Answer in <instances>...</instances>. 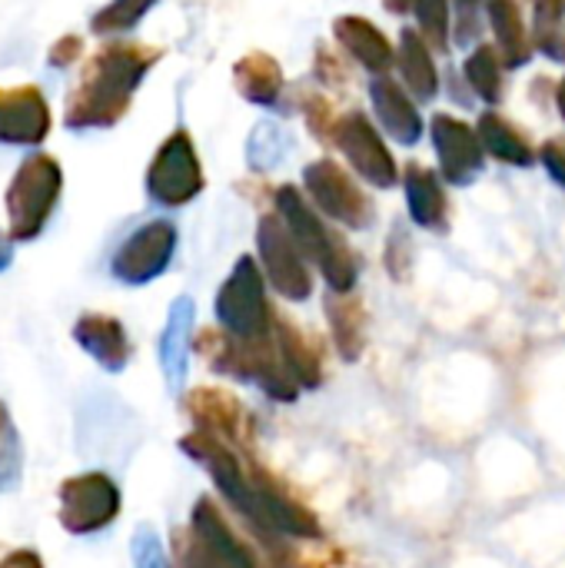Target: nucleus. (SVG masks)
Here are the masks:
<instances>
[{"mask_svg":"<svg viewBox=\"0 0 565 568\" xmlns=\"http://www.w3.org/2000/svg\"><path fill=\"white\" fill-rule=\"evenodd\" d=\"M173 253H176V226L170 220H150L117 246L110 260V273L127 286H147L170 270Z\"/></svg>","mask_w":565,"mask_h":568,"instance_id":"10","label":"nucleus"},{"mask_svg":"<svg viewBox=\"0 0 565 568\" xmlns=\"http://www.w3.org/2000/svg\"><path fill=\"white\" fill-rule=\"evenodd\" d=\"M196 353L220 376L253 383L276 403H296L300 396V386L290 376L273 333L266 339H240L226 329H203L196 336Z\"/></svg>","mask_w":565,"mask_h":568,"instance_id":"2","label":"nucleus"},{"mask_svg":"<svg viewBox=\"0 0 565 568\" xmlns=\"http://www.w3.org/2000/svg\"><path fill=\"white\" fill-rule=\"evenodd\" d=\"M430 133H433V146L440 156V176L453 186H470L486 166V150H483L480 133L450 113H436L430 123Z\"/></svg>","mask_w":565,"mask_h":568,"instance_id":"12","label":"nucleus"},{"mask_svg":"<svg viewBox=\"0 0 565 568\" xmlns=\"http://www.w3.org/2000/svg\"><path fill=\"white\" fill-rule=\"evenodd\" d=\"M80 50H83V40H80L77 33H67V37H60V40L50 47L47 63H50V67H57V70H63V67H70V63L80 57Z\"/></svg>","mask_w":565,"mask_h":568,"instance_id":"36","label":"nucleus"},{"mask_svg":"<svg viewBox=\"0 0 565 568\" xmlns=\"http://www.w3.org/2000/svg\"><path fill=\"white\" fill-rule=\"evenodd\" d=\"M303 113H306V123H310V130H313V136L320 143H333L336 140L340 116L333 113V103L326 97H306Z\"/></svg>","mask_w":565,"mask_h":568,"instance_id":"33","label":"nucleus"},{"mask_svg":"<svg viewBox=\"0 0 565 568\" xmlns=\"http://www.w3.org/2000/svg\"><path fill=\"white\" fill-rule=\"evenodd\" d=\"M480 3H483V0H456V7H460L463 13H473V10H476Z\"/></svg>","mask_w":565,"mask_h":568,"instance_id":"41","label":"nucleus"},{"mask_svg":"<svg viewBox=\"0 0 565 568\" xmlns=\"http://www.w3.org/2000/svg\"><path fill=\"white\" fill-rule=\"evenodd\" d=\"M256 250H260V270L266 283L290 303H303L313 296V270L303 256L300 243L293 240L283 216L273 210L256 226Z\"/></svg>","mask_w":565,"mask_h":568,"instance_id":"7","label":"nucleus"},{"mask_svg":"<svg viewBox=\"0 0 565 568\" xmlns=\"http://www.w3.org/2000/svg\"><path fill=\"white\" fill-rule=\"evenodd\" d=\"M160 57H163L160 47H147L133 40H110L97 47L67 93V110H63L67 126L70 130L117 126L127 116L137 87L157 67Z\"/></svg>","mask_w":565,"mask_h":568,"instance_id":"1","label":"nucleus"},{"mask_svg":"<svg viewBox=\"0 0 565 568\" xmlns=\"http://www.w3.org/2000/svg\"><path fill=\"white\" fill-rule=\"evenodd\" d=\"M370 100H373V113H376V123L403 146H416L423 140V116H420V106L413 100V93L396 83L390 73L386 77H373L370 80Z\"/></svg>","mask_w":565,"mask_h":568,"instance_id":"16","label":"nucleus"},{"mask_svg":"<svg viewBox=\"0 0 565 568\" xmlns=\"http://www.w3.org/2000/svg\"><path fill=\"white\" fill-rule=\"evenodd\" d=\"M316 73H320V80H326V83H343L346 80V67H343V60H336V53L330 50V47H316Z\"/></svg>","mask_w":565,"mask_h":568,"instance_id":"37","label":"nucleus"},{"mask_svg":"<svg viewBox=\"0 0 565 568\" xmlns=\"http://www.w3.org/2000/svg\"><path fill=\"white\" fill-rule=\"evenodd\" d=\"M539 160H543V166L549 170V176L565 190V136L546 140L543 150H539Z\"/></svg>","mask_w":565,"mask_h":568,"instance_id":"35","label":"nucleus"},{"mask_svg":"<svg viewBox=\"0 0 565 568\" xmlns=\"http://www.w3.org/2000/svg\"><path fill=\"white\" fill-rule=\"evenodd\" d=\"M153 3H157V0H110L103 10L93 13L90 30L100 33V37H107V33H123V30L137 27V23L147 17V10H150Z\"/></svg>","mask_w":565,"mask_h":568,"instance_id":"30","label":"nucleus"},{"mask_svg":"<svg viewBox=\"0 0 565 568\" xmlns=\"http://www.w3.org/2000/svg\"><path fill=\"white\" fill-rule=\"evenodd\" d=\"M77 346L107 373H123L133 356V343L117 316L107 313H80L73 323Z\"/></svg>","mask_w":565,"mask_h":568,"instance_id":"17","label":"nucleus"},{"mask_svg":"<svg viewBox=\"0 0 565 568\" xmlns=\"http://www.w3.org/2000/svg\"><path fill=\"white\" fill-rule=\"evenodd\" d=\"M303 186L306 200L333 223L350 226V230H366L376 220V206L366 196V190L330 156L310 163L303 170Z\"/></svg>","mask_w":565,"mask_h":568,"instance_id":"8","label":"nucleus"},{"mask_svg":"<svg viewBox=\"0 0 565 568\" xmlns=\"http://www.w3.org/2000/svg\"><path fill=\"white\" fill-rule=\"evenodd\" d=\"M173 556H176V568H230L190 532V526L173 532Z\"/></svg>","mask_w":565,"mask_h":568,"instance_id":"31","label":"nucleus"},{"mask_svg":"<svg viewBox=\"0 0 565 568\" xmlns=\"http://www.w3.org/2000/svg\"><path fill=\"white\" fill-rule=\"evenodd\" d=\"M193 320L196 306L190 296L173 300L167 313V326L160 333V369L170 386V393H180L186 383V366H190V343H193Z\"/></svg>","mask_w":565,"mask_h":568,"instance_id":"19","label":"nucleus"},{"mask_svg":"<svg viewBox=\"0 0 565 568\" xmlns=\"http://www.w3.org/2000/svg\"><path fill=\"white\" fill-rule=\"evenodd\" d=\"M23 476V446H20V433L10 419V409L0 403V496L17 489Z\"/></svg>","mask_w":565,"mask_h":568,"instance_id":"28","label":"nucleus"},{"mask_svg":"<svg viewBox=\"0 0 565 568\" xmlns=\"http://www.w3.org/2000/svg\"><path fill=\"white\" fill-rule=\"evenodd\" d=\"M50 103L40 87H0V143L37 146L50 136Z\"/></svg>","mask_w":565,"mask_h":568,"instance_id":"14","label":"nucleus"},{"mask_svg":"<svg viewBox=\"0 0 565 568\" xmlns=\"http://www.w3.org/2000/svg\"><path fill=\"white\" fill-rule=\"evenodd\" d=\"M486 17L496 37V47L506 60L509 70L526 67L536 53V40L529 37L526 17H523V3L519 0H490L486 3Z\"/></svg>","mask_w":565,"mask_h":568,"instance_id":"22","label":"nucleus"},{"mask_svg":"<svg viewBox=\"0 0 565 568\" xmlns=\"http://www.w3.org/2000/svg\"><path fill=\"white\" fill-rule=\"evenodd\" d=\"M413 13L420 23V33L426 43L440 53L450 50V33H453V17H450V0H413Z\"/></svg>","mask_w":565,"mask_h":568,"instance_id":"29","label":"nucleus"},{"mask_svg":"<svg viewBox=\"0 0 565 568\" xmlns=\"http://www.w3.org/2000/svg\"><path fill=\"white\" fill-rule=\"evenodd\" d=\"M273 203L283 223L290 226L293 240L300 243L303 256L323 273L330 293H353L360 280V256L353 253V246L333 226H326L323 213L296 186H280Z\"/></svg>","mask_w":565,"mask_h":568,"instance_id":"3","label":"nucleus"},{"mask_svg":"<svg viewBox=\"0 0 565 568\" xmlns=\"http://www.w3.org/2000/svg\"><path fill=\"white\" fill-rule=\"evenodd\" d=\"M60 499V526L70 536H93L113 526L120 516V489L107 473H83L73 479H63L57 489Z\"/></svg>","mask_w":565,"mask_h":568,"instance_id":"9","label":"nucleus"},{"mask_svg":"<svg viewBox=\"0 0 565 568\" xmlns=\"http://www.w3.org/2000/svg\"><path fill=\"white\" fill-rule=\"evenodd\" d=\"M383 7H386L390 13L403 17V13H410V10H413V0H383Z\"/></svg>","mask_w":565,"mask_h":568,"instance_id":"39","label":"nucleus"},{"mask_svg":"<svg viewBox=\"0 0 565 568\" xmlns=\"http://www.w3.org/2000/svg\"><path fill=\"white\" fill-rule=\"evenodd\" d=\"M0 568H47L33 549H10L0 556Z\"/></svg>","mask_w":565,"mask_h":568,"instance_id":"38","label":"nucleus"},{"mask_svg":"<svg viewBox=\"0 0 565 568\" xmlns=\"http://www.w3.org/2000/svg\"><path fill=\"white\" fill-rule=\"evenodd\" d=\"M190 532L230 568H273L233 529V523L223 516V509L210 496L196 499V506L190 513Z\"/></svg>","mask_w":565,"mask_h":568,"instance_id":"15","label":"nucleus"},{"mask_svg":"<svg viewBox=\"0 0 565 568\" xmlns=\"http://www.w3.org/2000/svg\"><path fill=\"white\" fill-rule=\"evenodd\" d=\"M63 190V170L50 153H30L10 186H7V220H10V240L13 243H30L43 233L50 223Z\"/></svg>","mask_w":565,"mask_h":568,"instance_id":"4","label":"nucleus"},{"mask_svg":"<svg viewBox=\"0 0 565 568\" xmlns=\"http://www.w3.org/2000/svg\"><path fill=\"white\" fill-rule=\"evenodd\" d=\"M183 409L196 433H206V436L226 443L230 449H236L250 439V419L243 413V403L220 386L190 389V396L183 399Z\"/></svg>","mask_w":565,"mask_h":568,"instance_id":"13","label":"nucleus"},{"mask_svg":"<svg viewBox=\"0 0 565 568\" xmlns=\"http://www.w3.org/2000/svg\"><path fill=\"white\" fill-rule=\"evenodd\" d=\"M480 140H483V150L490 156H496L500 163H509V166H533L536 163V146L529 140V133L503 116L500 110H486L480 116V126H476Z\"/></svg>","mask_w":565,"mask_h":568,"instance_id":"24","label":"nucleus"},{"mask_svg":"<svg viewBox=\"0 0 565 568\" xmlns=\"http://www.w3.org/2000/svg\"><path fill=\"white\" fill-rule=\"evenodd\" d=\"M340 153L346 156V163L353 166L356 176H363L370 186H380V190H390L400 183V166L390 153V146L383 143L380 130L370 123L366 113L360 110H350L346 116H340V126H336V140Z\"/></svg>","mask_w":565,"mask_h":568,"instance_id":"11","label":"nucleus"},{"mask_svg":"<svg viewBox=\"0 0 565 568\" xmlns=\"http://www.w3.org/2000/svg\"><path fill=\"white\" fill-rule=\"evenodd\" d=\"M403 190H406V206L416 226L430 233H446L450 230V196L443 186V176L423 163H406L403 170Z\"/></svg>","mask_w":565,"mask_h":568,"instance_id":"18","label":"nucleus"},{"mask_svg":"<svg viewBox=\"0 0 565 568\" xmlns=\"http://www.w3.org/2000/svg\"><path fill=\"white\" fill-rule=\"evenodd\" d=\"M130 556H133V568H170V559L163 552V542H160V536L150 526H140L133 532Z\"/></svg>","mask_w":565,"mask_h":568,"instance_id":"32","label":"nucleus"},{"mask_svg":"<svg viewBox=\"0 0 565 568\" xmlns=\"http://www.w3.org/2000/svg\"><path fill=\"white\" fill-rule=\"evenodd\" d=\"M273 339L280 346V356L290 369V376L296 379L300 389H316L326 376V366H323V346L306 336L300 326H293L290 320L276 316V326H273Z\"/></svg>","mask_w":565,"mask_h":568,"instance_id":"21","label":"nucleus"},{"mask_svg":"<svg viewBox=\"0 0 565 568\" xmlns=\"http://www.w3.org/2000/svg\"><path fill=\"white\" fill-rule=\"evenodd\" d=\"M556 103H559V113H563V120H565V77H563V83L556 87Z\"/></svg>","mask_w":565,"mask_h":568,"instance_id":"42","label":"nucleus"},{"mask_svg":"<svg viewBox=\"0 0 565 568\" xmlns=\"http://www.w3.org/2000/svg\"><path fill=\"white\" fill-rule=\"evenodd\" d=\"M233 83H236V93L253 106H276L283 97V70L263 50H253L236 60Z\"/></svg>","mask_w":565,"mask_h":568,"instance_id":"26","label":"nucleus"},{"mask_svg":"<svg viewBox=\"0 0 565 568\" xmlns=\"http://www.w3.org/2000/svg\"><path fill=\"white\" fill-rule=\"evenodd\" d=\"M10 260H13V250H10V240H7V236L0 233V273H3L7 266H10Z\"/></svg>","mask_w":565,"mask_h":568,"instance_id":"40","label":"nucleus"},{"mask_svg":"<svg viewBox=\"0 0 565 568\" xmlns=\"http://www.w3.org/2000/svg\"><path fill=\"white\" fill-rule=\"evenodd\" d=\"M323 313H326V323H330V333H333L340 356L360 359L366 349V339H370V333H366L370 316H366L363 300H356L353 293H330L323 303Z\"/></svg>","mask_w":565,"mask_h":568,"instance_id":"25","label":"nucleus"},{"mask_svg":"<svg viewBox=\"0 0 565 568\" xmlns=\"http://www.w3.org/2000/svg\"><path fill=\"white\" fill-rule=\"evenodd\" d=\"M533 7V27H536V40L559 30L565 13V0H529Z\"/></svg>","mask_w":565,"mask_h":568,"instance_id":"34","label":"nucleus"},{"mask_svg":"<svg viewBox=\"0 0 565 568\" xmlns=\"http://www.w3.org/2000/svg\"><path fill=\"white\" fill-rule=\"evenodd\" d=\"M430 50L433 47L426 43V37L416 27H403L396 67H400V77H403V87L420 103H430L440 93V73H436V63H433V53Z\"/></svg>","mask_w":565,"mask_h":568,"instance_id":"23","label":"nucleus"},{"mask_svg":"<svg viewBox=\"0 0 565 568\" xmlns=\"http://www.w3.org/2000/svg\"><path fill=\"white\" fill-rule=\"evenodd\" d=\"M506 60L500 53L496 43H480L470 57H466V67H463V77L466 83L473 87V93L490 103V106H500L506 100Z\"/></svg>","mask_w":565,"mask_h":568,"instance_id":"27","label":"nucleus"},{"mask_svg":"<svg viewBox=\"0 0 565 568\" xmlns=\"http://www.w3.org/2000/svg\"><path fill=\"white\" fill-rule=\"evenodd\" d=\"M333 37H336V43L343 47V53L353 57L360 67H366L373 77H386V73H390V67H393V60H396L393 43H390L386 33H383L376 23H370L366 17H353V13L336 17Z\"/></svg>","mask_w":565,"mask_h":568,"instance_id":"20","label":"nucleus"},{"mask_svg":"<svg viewBox=\"0 0 565 568\" xmlns=\"http://www.w3.org/2000/svg\"><path fill=\"white\" fill-rule=\"evenodd\" d=\"M203 166L186 130H173L147 166V196L157 206L176 210L203 193Z\"/></svg>","mask_w":565,"mask_h":568,"instance_id":"6","label":"nucleus"},{"mask_svg":"<svg viewBox=\"0 0 565 568\" xmlns=\"http://www.w3.org/2000/svg\"><path fill=\"white\" fill-rule=\"evenodd\" d=\"M213 313L220 329L240 336V339H266L276 326V313L266 296V276L253 256H240L223 280Z\"/></svg>","mask_w":565,"mask_h":568,"instance_id":"5","label":"nucleus"}]
</instances>
